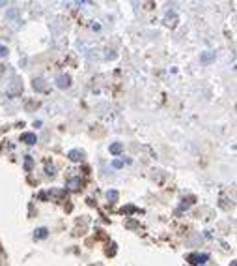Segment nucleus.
I'll list each match as a JSON object with an SVG mask.
<instances>
[{
    "label": "nucleus",
    "mask_w": 237,
    "mask_h": 266,
    "mask_svg": "<svg viewBox=\"0 0 237 266\" xmlns=\"http://www.w3.org/2000/svg\"><path fill=\"white\" fill-rule=\"evenodd\" d=\"M122 150H124V145H122V143H112L110 147H108V152L114 154V156L122 154Z\"/></svg>",
    "instance_id": "9d476101"
},
{
    "label": "nucleus",
    "mask_w": 237,
    "mask_h": 266,
    "mask_svg": "<svg viewBox=\"0 0 237 266\" xmlns=\"http://www.w3.org/2000/svg\"><path fill=\"white\" fill-rule=\"evenodd\" d=\"M207 259H209V255H207V253H191V255L187 257V260H189L191 264H196V266L204 264Z\"/></svg>",
    "instance_id": "f03ea898"
},
{
    "label": "nucleus",
    "mask_w": 237,
    "mask_h": 266,
    "mask_svg": "<svg viewBox=\"0 0 237 266\" xmlns=\"http://www.w3.org/2000/svg\"><path fill=\"white\" fill-rule=\"evenodd\" d=\"M230 266H235V260H231V262H230Z\"/></svg>",
    "instance_id": "a211bd4d"
},
{
    "label": "nucleus",
    "mask_w": 237,
    "mask_h": 266,
    "mask_svg": "<svg viewBox=\"0 0 237 266\" xmlns=\"http://www.w3.org/2000/svg\"><path fill=\"white\" fill-rule=\"evenodd\" d=\"M21 92H23V81L19 77H14L12 83H8L6 96L8 98H17V96H21Z\"/></svg>",
    "instance_id": "f257e3e1"
},
{
    "label": "nucleus",
    "mask_w": 237,
    "mask_h": 266,
    "mask_svg": "<svg viewBox=\"0 0 237 266\" xmlns=\"http://www.w3.org/2000/svg\"><path fill=\"white\" fill-rule=\"evenodd\" d=\"M0 56H2V58H4V56H8V47L0 45Z\"/></svg>",
    "instance_id": "dca6fc26"
},
{
    "label": "nucleus",
    "mask_w": 237,
    "mask_h": 266,
    "mask_svg": "<svg viewBox=\"0 0 237 266\" xmlns=\"http://www.w3.org/2000/svg\"><path fill=\"white\" fill-rule=\"evenodd\" d=\"M112 167H114V169H122V167H124V160H114L112 161Z\"/></svg>",
    "instance_id": "4468645a"
},
{
    "label": "nucleus",
    "mask_w": 237,
    "mask_h": 266,
    "mask_svg": "<svg viewBox=\"0 0 237 266\" xmlns=\"http://www.w3.org/2000/svg\"><path fill=\"white\" fill-rule=\"evenodd\" d=\"M165 25L166 27H176V25H178V15H176V12H174V10H172V14L170 12H168V14H166V17H165Z\"/></svg>",
    "instance_id": "423d86ee"
},
{
    "label": "nucleus",
    "mask_w": 237,
    "mask_h": 266,
    "mask_svg": "<svg viewBox=\"0 0 237 266\" xmlns=\"http://www.w3.org/2000/svg\"><path fill=\"white\" fill-rule=\"evenodd\" d=\"M21 143H25V145H36L38 143V137H36V133H23L21 135Z\"/></svg>",
    "instance_id": "39448f33"
},
{
    "label": "nucleus",
    "mask_w": 237,
    "mask_h": 266,
    "mask_svg": "<svg viewBox=\"0 0 237 266\" xmlns=\"http://www.w3.org/2000/svg\"><path fill=\"white\" fill-rule=\"evenodd\" d=\"M56 87L62 88V90H64V88H69L71 87V77L67 74H58L56 75Z\"/></svg>",
    "instance_id": "7ed1b4c3"
},
{
    "label": "nucleus",
    "mask_w": 237,
    "mask_h": 266,
    "mask_svg": "<svg viewBox=\"0 0 237 266\" xmlns=\"http://www.w3.org/2000/svg\"><path fill=\"white\" fill-rule=\"evenodd\" d=\"M106 197H108V201H110V203H116V201H118V191H116V189H110V191L106 193Z\"/></svg>",
    "instance_id": "f8f14e48"
},
{
    "label": "nucleus",
    "mask_w": 237,
    "mask_h": 266,
    "mask_svg": "<svg viewBox=\"0 0 237 266\" xmlns=\"http://www.w3.org/2000/svg\"><path fill=\"white\" fill-rule=\"evenodd\" d=\"M32 87H34V90H38V92H45V90H47L45 81L41 79V77H36V79H34Z\"/></svg>",
    "instance_id": "0eeeda50"
},
{
    "label": "nucleus",
    "mask_w": 237,
    "mask_h": 266,
    "mask_svg": "<svg viewBox=\"0 0 237 266\" xmlns=\"http://www.w3.org/2000/svg\"><path fill=\"white\" fill-rule=\"evenodd\" d=\"M25 169H27V171H30V169H32V158H30V156H27V163H25Z\"/></svg>",
    "instance_id": "2eb2a0df"
},
{
    "label": "nucleus",
    "mask_w": 237,
    "mask_h": 266,
    "mask_svg": "<svg viewBox=\"0 0 237 266\" xmlns=\"http://www.w3.org/2000/svg\"><path fill=\"white\" fill-rule=\"evenodd\" d=\"M51 195H54V197H64L66 191L64 189H51Z\"/></svg>",
    "instance_id": "ddd939ff"
},
{
    "label": "nucleus",
    "mask_w": 237,
    "mask_h": 266,
    "mask_svg": "<svg viewBox=\"0 0 237 266\" xmlns=\"http://www.w3.org/2000/svg\"><path fill=\"white\" fill-rule=\"evenodd\" d=\"M200 60L207 64V62H211V60H215V53H211V51H205V53L200 54Z\"/></svg>",
    "instance_id": "9b49d317"
},
{
    "label": "nucleus",
    "mask_w": 237,
    "mask_h": 266,
    "mask_svg": "<svg viewBox=\"0 0 237 266\" xmlns=\"http://www.w3.org/2000/svg\"><path fill=\"white\" fill-rule=\"evenodd\" d=\"M47 234H49V231H47L45 227H40V229H36V231H34V238L43 240V238H47Z\"/></svg>",
    "instance_id": "1a4fd4ad"
},
{
    "label": "nucleus",
    "mask_w": 237,
    "mask_h": 266,
    "mask_svg": "<svg viewBox=\"0 0 237 266\" xmlns=\"http://www.w3.org/2000/svg\"><path fill=\"white\" fill-rule=\"evenodd\" d=\"M67 187L71 189V191H79L80 187H82V180L80 178H71L67 182Z\"/></svg>",
    "instance_id": "6e6552de"
},
{
    "label": "nucleus",
    "mask_w": 237,
    "mask_h": 266,
    "mask_svg": "<svg viewBox=\"0 0 237 266\" xmlns=\"http://www.w3.org/2000/svg\"><path fill=\"white\" fill-rule=\"evenodd\" d=\"M67 158H69L71 161H75V163H79V161L84 160V150H79V148L69 150V152H67Z\"/></svg>",
    "instance_id": "20e7f679"
},
{
    "label": "nucleus",
    "mask_w": 237,
    "mask_h": 266,
    "mask_svg": "<svg viewBox=\"0 0 237 266\" xmlns=\"http://www.w3.org/2000/svg\"><path fill=\"white\" fill-rule=\"evenodd\" d=\"M54 171H56V169H54L53 165H51V167L47 165V174H49V176H54V174H56V173H54Z\"/></svg>",
    "instance_id": "f3484780"
}]
</instances>
